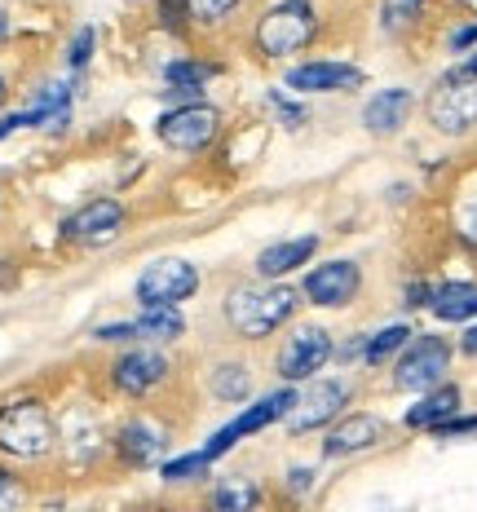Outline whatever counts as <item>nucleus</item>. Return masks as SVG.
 <instances>
[{"label":"nucleus","mask_w":477,"mask_h":512,"mask_svg":"<svg viewBox=\"0 0 477 512\" xmlns=\"http://www.w3.org/2000/svg\"><path fill=\"white\" fill-rule=\"evenodd\" d=\"M155 18L168 31H186L190 27V0H155Z\"/></svg>","instance_id":"obj_30"},{"label":"nucleus","mask_w":477,"mask_h":512,"mask_svg":"<svg viewBox=\"0 0 477 512\" xmlns=\"http://www.w3.org/2000/svg\"><path fill=\"white\" fill-rule=\"evenodd\" d=\"M354 402V380H341V376H327V380H305V389L296 393L288 420L283 429L292 437H305V433H323L332 420H341L345 407Z\"/></svg>","instance_id":"obj_5"},{"label":"nucleus","mask_w":477,"mask_h":512,"mask_svg":"<svg viewBox=\"0 0 477 512\" xmlns=\"http://www.w3.org/2000/svg\"><path fill=\"white\" fill-rule=\"evenodd\" d=\"M433 437H442V442H460V437H477V415H460L455 411L451 420H442Z\"/></svg>","instance_id":"obj_32"},{"label":"nucleus","mask_w":477,"mask_h":512,"mask_svg":"<svg viewBox=\"0 0 477 512\" xmlns=\"http://www.w3.org/2000/svg\"><path fill=\"white\" fill-rule=\"evenodd\" d=\"M433 287H438V283H424V279L407 283V292H402V305H407V309H429V301H433Z\"/></svg>","instance_id":"obj_35"},{"label":"nucleus","mask_w":477,"mask_h":512,"mask_svg":"<svg viewBox=\"0 0 477 512\" xmlns=\"http://www.w3.org/2000/svg\"><path fill=\"white\" fill-rule=\"evenodd\" d=\"M137 327V340H146V345H173V340L186 336V318L177 305H151L142 309V314L133 318Z\"/></svg>","instance_id":"obj_21"},{"label":"nucleus","mask_w":477,"mask_h":512,"mask_svg":"<svg viewBox=\"0 0 477 512\" xmlns=\"http://www.w3.org/2000/svg\"><path fill=\"white\" fill-rule=\"evenodd\" d=\"M477 49V18L473 23H460L447 31V53H455V58H464V53Z\"/></svg>","instance_id":"obj_33"},{"label":"nucleus","mask_w":477,"mask_h":512,"mask_svg":"<svg viewBox=\"0 0 477 512\" xmlns=\"http://www.w3.org/2000/svg\"><path fill=\"white\" fill-rule=\"evenodd\" d=\"M208 468H212L208 451H190V455H173V460L159 464V477H164V486H190L199 477H208Z\"/></svg>","instance_id":"obj_26"},{"label":"nucleus","mask_w":477,"mask_h":512,"mask_svg":"<svg viewBox=\"0 0 477 512\" xmlns=\"http://www.w3.org/2000/svg\"><path fill=\"white\" fill-rule=\"evenodd\" d=\"M424 120L442 137H464L477 128V49L438 76L424 98Z\"/></svg>","instance_id":"obj_3"},{"label":"nucleus","mask_w":477,"mask_h":512,"mask_svg":"<svg viewBox=\"0 0 477 512\" xmlns=\"http://www.w3.org/2000/svg\"><path fill=\"white\" fill-rule=\"evenodd\" d=\"M292 402H296V389H292V384H283V389L265 393V398H257V402H252V407H243V411H239L230 424H221V429L208 437V446H204V451L212 455V460H221V455H226V451H235V446L243 442V437H257V433L270 429V424H283V420H288Z\"/></svg>","instance_id":"obj_10"},{"label":"nucleus","mask_w":477,"mask_h":512,"mask_svg":"<svg viewBox=\"0 0 477 512\" xmlns=\"http://www.w3.org/2000/svg\"><path fill=\"white\" fill-rule=\"evenodd\" d=\"M5 102H9V80L0 76V106H5Z\"/></svg>","instance_id":"obj_40"},{"label":"nucleus","mask_w":477,"mask_h":512,"mask_svg":"<svg viewBox=\"0 0 477 512\" xmlns=\"http://www.w3.org/2000/svg\"><path fill=\"white\" fill-rule=\"evenodd\" d=\"M93 53H98V27H80L76 36H71V45H67V67L84 71L93 62Z\"/></svg>","instance_id":"obj_29"},{"label":"nucleus","mask_w":477,"mask_h":512,"mask_svg":"<svg viewBox=\"0 0 477 512\" xmlns=\"http://www.w3.org/2000/svg\"><path fill=\"white\" fill-rule=\"evenodd\" d=\"M58 446V424L40 398H14L0 407V455L9 460H45Z\"/></svg>","instance_id":"obj_4"},{"label":"nucleus","mask_w":477,"mask_h":512,"mask_svg":"<svg viewBox=\"0 0 477 512\" xmlns=\"http://www.w3.org/2000/svg\"><path fill=\"white\" fill-rule=\"evenodd\" d=\"M283 486H288V495L292 499H305L314 490V468H305V464H296L288 468V477H283Z\"/></svg>","instance_id":"obj_34"},{"label":"nucleus","mask_w":477,"mask_h":512,"mask_svg":"<svg viewBox=\"0 0 477 512\" xmlns=\"http://www.w3.org/2000/svg\"><path fill=\"white\" fill-rule=\"evenodd\" d=\"M5 31H9V18H5V9H0V40H5Z\"/></svg>","instance_id":"obj_41"},{"label":"nucleus","mask_w":477,"mask_h":512,"mask_svg":"<svg viewBox=\"0 0 477 512\" xmlns=\"http://www.w3.org/2000/svg\"><path fill=\"white\" fill-rule=\"evenodd\" d=\"M385 437H389V424L380 420L376 411H345L341 420L327 424V433H323V455H327V460H349V455L376 451Z\"/></svg>","instance_id":"obj_15"},{"label":"nucleus","mask_w":477,"mask_h":512,"mask_svg":"<svg viewBox=\"0 0 477 512\" xmlns=\"http://www.w3.org/2000/svg\"><path fill=\"white\" fill-rule=\"evenodd\" d=\"M460 354H464V358H477V323H473V327H464V336H460Z\"/></svg>","instance_id":"obj_38"},{"label":"nucleus","mask_w":477,"mask_h":512,"mask_svg":"<svg viewBox=\"0 0 477 512\" xmlns=\"http://www.w3.org/2000/svg\"><path fill=\"white\" fill-rule=\"evenodd\" d=\"M460 234H464V239H473V243H477V204L460 212Z\"/></svg>","instance_id":"obj_37"},{"label":"nucleus","mask_w":477,"mask_h":512,"mask_svg":"<svg viewBox=\"0 0 477 512\" xmlns=\"http://www.w3.org/2000/svg\"><path fill=\"white\" fill-rule=\"evenodd\" d=\"M155 137L177 155H199L221 137V111L212 102L186 98L182 106H173V111L159 115Z\"/></svg>","instance_id":"obj_7"},{"label":"nucleus","mask_w":477,"mask_h":512,"mask_svg":"<svg viewBox=\"0 0 477 512\" xmlns=\"http://www.w3.org/2000/svg\"><path fill=\"white\" fill-rule=\"evenodd\" d=\"M115 455H120L124 468H151V464H164L168 455V433L159 429L155 420L146 415H133L129 424H120V433L111 437Z\"/></svg>","instance_id":"obj_16"},{"label":"nucleus","mask_w":477,"mask_h":512,"mask_svg":"<svg viewBox=\"0 0 477 512\" xmlns=\"http://www.w3.org/2000/svg\"><path fill=\"white\" fill-rule=\"evenodd\" d=\"M318 248H323V239H318V234H296V239H279V243H270V248L257 252L252 270H257V279H288V274H296L301 265L314 261Z\"/></svg>","instance_id":"obj_18"},{"label":"nucleus","mask_w":477,"mask_h":512,"mask_svg":"<svg viewBox=\"0 0 477 512\" xmlns=\"http://www.w3.org/2000/svg\"><path fill=\"white\" fill-rule=\"evenodd\" d=\"M9 261H0V287H14L18 283V270H5Z\"/></svg>","instance_id":"obj_39"},{"label":"nucleus","mask_w":477,"mask_h":512,"mask_svg":"<svg viewBox=\"0 0 477 512\" xmlns=\"http://www.w3.org/2000/svg\"><path fill=\"white\" fill-rule=\"evenodd\" d=\"M460 407H464V389H460V384H451V380H442V384H433V389L420 393V402L402 415V424H407V429H416V433H433L442 420H451Z\"/></svg>","instance_id":"obj_19"},{"label":"nucleus","mask_w":477,"mask_h":512,"mask_svg":"<svg viewBox=\"0 0 477 512\" xmlns=\"http://www.w3.org/2000/svg\"><path fill=\"white\" fill-rule=\"evenodd\" d=\"M93 340H106V345H124V340H137L133 323H111V327H93Z\"/></svg>","instance_id":"obj_36"},{"label":"nucleus","mask_w":477,"mask_h":512,"mask_svg":"<svg viewBox=\"0 0 477 512\" xmlns=\"http://www.w3.org/2000/svg\"><path fill=\"white\" fill-rule=\"evenodd\" d=\"M243 5H248V0H190V27L217 31V27H226Z\"/></svg>","instance_id":"obj_28"},{"label":"nucleus","mask_w":477,"mask_h":512,"mask_svg":"<svg viewBox=\"0 0 477 512\" xmlns=\"http://www.w3.org/2000/svg\"><path fill=\"white\" fill-rule=\"evenodd\" d=\"M199 287H204L199 265L182 261V256H155V261L137 274L133 301L142 309H151V305H177V309H182L190 296L199 292Z\"/></svg>","instance_id":"obj_8"},{"label":"nucleus","mask_w":477,"mask_h":512,"mask_svg":"<svg viewBox=\"0 0 477 512\" xmlns=\"http://www.w3.org/2000/svg\"><path fill=\"white\" fill-rule=\"evenodd\" d=\"M429 314L438 323H469V318H477V283H438Z\"/></svg>","instance_id":"obj_20"},{"label":"nucleus","mask_w":477,"mask_h":512,"mask_svg":"<svg viewBox=\"0 0 477 512\" xmlns=\"http://www.w3.org/2000/svg\"><path fill=\"white\" fill-rule=\"evenodd\" d=\"M411 111H416V93L394 84V89H380L363 102V128L371 137H394L407 128Z\"/></svg>","instance_id":"obj_17"},{"label":"nucleus","mask_w":477,"mask_h":512,"mask_svg":"<svg viewBox=\"0 0 477 512\" xmlns=\"http://www.w3.org/2000/svg\"><path fill=\"white\" fill-rule=\"evenodd\" d=\"M292 93L301 98H314V93H354L367 84V71L358 62H336V58H310V62H296L283 76Z\"/></svg>","instance_id":"obj_14"},{"label":"nucleus","mask_w":477,"mask_h":512,"mask_svg":"<svg viewBox=\"0 0 477 512\" xmlns=\"http://www.w3.org/2000/svg\"><path fill=\"white\" fill-rule=\"evenodd\" d=\"M168 380H173V362L151 345H133L111 362V389L124 393V398H151Z\"/></svg>","instance_id":"obj_13"},{"label":"nucleus","mask_w":477,"mask_h":512,"mask_svg":"<svg viewBox=\"0 0 477 512\" xmlns=\"http://www.w3.org/2000/svg\"><path fill=\"white\" fill-rule=\"evenodd\" d=\"M212 76H217V67L204 58H173L164 67V84H168V93H177V98H199Z\"/></svg>","instance_id":"obj_23"},{"label":"nucleus","mask_w":477,"mask_h":512,"mask_svg":"<svg viewBox=\"0 0 477 512\" xmlns=\"http://www.w3.org/2000/svg\"><path fill=\"white\" fill-rule=\"evenodd\" d=\"M301 309V287H288L283 279H261V283H239L221 301V318H226L235 340H270L274 332L296 318Z\"/></svg>","instance_id":"obj_1"},{"label":"nucleus","mask_w":477,"mask_h":512,"mask_svg":"<svg viewBox=\"0 0 477 512\" xmlns=\"http://www.w3.org/2000/svg\"><path fill=\"white\" fill-rule=\"evenodd\" d=\"M208 393L217 402H248L252 398V367L248 362H239V358H226V362H217V367L208 371Z\"/></svg>","instance_id":"obj_22"},{"label":"nucleus","mask_w":477,"mask_h":512,"mask_svg":"<svg viewBox=\"0 0 477 512\" xmlns=\"http://www.w3.org/2000/svg\"><path fill=\"white\" fill-rule=\"evenodd\" d=\"M424 18H429V0H380V31L394 40H407L411 31H420Z\"/></svg>","instance_id":"obj_24"},{"label":"nucleus","mask_w":477,"mask_h":512,"mask_svg":"<svg viewBox=\"0 0 477 512\" xmlns=\"http://www.w3.org/2000/svg\"><path fill=\"white\" fill-rule=\"evenodd\" d=\"M451 340L438 336V332H416L407 340V349L394 358V389L398 393H424L433 389V384L447 380L451 371Z\"/></svg>","instance_id":"obj_6"},{"label":"nucleus","mask_w":477,"mask_h":512,"mask_svg":"<svg viewBox=\"0 0 477 512\" xmlns=\"http://www.w3.org/2000/svg\"><path fill=\"white\" fill-rule=\"evenodd\" d=\"M265 102H270V111L283 120V128H301V124H310V111H305V106H296V102H288L279 89L265 93Z\"/></svg>","instance_id":"obj_31"},{"label":"nucleus","mask_w":477,"mask_h":512,"mask_svg":"<svg viewBox=\"0 0 477 512\" xmlns=\"http://www.w3.org/2000/svg\"><path fill=\"white\" fill-rule=\"evenodd\" d=\"M261 504V486L257 482H248V477H230V482H221L217 490H212V508H221V512H248V508H257Z\"/></svg>","instance_id":"obj_27"},{"label":"nucleus","mask_w":477,"mask_h":512,"mask_svg":"<svg viewBox=\"0 0 477 512\" xmlns=\"http://www.w3.org/2000/svg\"><path fill=\"white\" fill-rule=\"evenodd\" d=\"M358 292H363V265L349 256H332L301 279V301L314 309H349Z\"/></svg>","instance_id":"obj_11"},{"label":"nucleus","mask_w":477,"mask_h":512,"mask_svg":"<svg viewBox=\"0 0 477 512\" xmlns=\"http://www.w3.org/2000/svg\"><path fill=\"white\" fill-rule=\"evenodd\" d=\"M124 217H129V212H124L120 199L98 195V199H89V204H80L71 217H62L58 234L67 243H76V248H106V243L120 239Z\"/></svg>","instance_id":"obj_12"},{"label":"nucleus","mask_w":477,"mask_h":512,"mask_svg":"<svg viewBox=\"0 0 477 512\" xmlns=\"http://www.w3.org/2000/svg\"><path fill=\"white\" fill-rule=\"evenodd\" d=\"M416 336L407 323H389L380 327V332H367V345H363V362L367 367H389L402 349H407V340Z\"/></svg>","instance_id":"obj_25"},{"label":"nucleus","mask_w":477,"mask_h":512,"mask_svg":"<svg viewBox=\"0 0 477 512\" xmlns=\"http://www.w3.org/2000/svg\"><path fill=\"white\" fill-rule=\"evenodd\" d=\"M332 358H336L332 332L318 327V323H305V327H292V332L283 336L279 354H274V371H279L283 384H305V380H314Z\"/></svg>","instance_id":"obj_9"},{"label":"nucleus","mask_w":477,"mask_h":512,"mask_svg":"<svg viewBox=\"0 0 477 512\" xmlns=\"http://www.w3.org/2000/svg\"><path fill=\"white\" fill-rule=\"evenodd\" d=\"M5 490H9V473H5V468H0V495H5Z\"/></svg>","instance_id":"obj_42"},{"label":"nucleus","mask_w":477,"mask_h":512,"mask_svg":"<svg viewBox=\"0 0 477 512\" xmlns=\"http://www.w3.org/2000/svg\"><path fill=\"white\" fill-rule=\"evenodd\" d=\"M323 36V9L318 0H265L252 18V53L265 62L296 58Z\"/></svg>","instance_id":"obj_2"}]
</instances>
